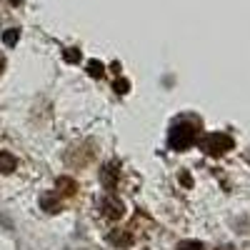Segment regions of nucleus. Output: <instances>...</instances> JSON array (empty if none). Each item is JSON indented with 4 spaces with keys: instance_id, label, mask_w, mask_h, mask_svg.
Returning <instances> with one entry per match:
<instances>
[{
    "instance_id": "2",
    "label": "nucleus",
    "mask_w": 250,
    "mask_h": 250,
    "mask_svg": "<svg viewBox=\"0 0 250 250\" xmlns=\"http://www.w3.org/2000/svg\"><path fill=\"white\" fill-rule=\"evenodd\" d=\"M233 145V140L228 138V135H220V133H215V135H208L205 140H203V148L208 150V153H213V155H218V153H225L228 148Z\"/></svg>"
},
{
    "instance_id": "3",
    "label": "nucleus",
    "mask_w": 250,
    "mask_h": 250,
    "mask_svg": "<svg viewBox=\"0 0 250 250\" xmlns=\"http://www.w3.org/2000/svg\"><path fill=\"white\" fill-rule=\"evenodd\" d=\"M3 165H5L8 170H13V168H15V160H13L10 155H5V153H3V155H0V168H3ZM8 170H5V173H8Z\"/></svg>"
},
{
    "instance_id": "1",
    "label": "nucleus",
    "mask_w": 250,
    "mask_h": 250,
    "mask_svg": "<svg viewBox=\"0 0 250 250\" xmlns=\"http://www.w3.org/2000/svg\"><path fill=\"white\" fill-rule=\"evenodd\" d=\"M198 130L193 128V125H188V123H180L175 125V128L170 130V145L173 148H188L193 140H195Z\"/></svg>"
},
{
    "instance_id": "4",
    "label": "nucleus",
    "mask_w": 250,
    "mask_h": 250,
    "mask_svg": "<svg viewBox=\"0 0 250 250\" xmlns=\"http://www.w3.org/2000/svg\"><path fill=\"white\" fill-rule=\"evenodd\" d=\"M188 250H200V248H198V245H190V248H188Z\"/></svg>"
},
{
    "instance_id": "5",
    "label": "nucleus",
    "mask_w": 250,
    "mask_h": 250,
    "mask_svg": "<svg viewBox=\"0 0 250 250\" xmlns=\"http://www.w3.org/2000/svg\"><path fill=\"white\" fill-rule=\"evenodd\" d=\"M0 70H3V60H0Z\"/></svg>"
}]
</instances>
